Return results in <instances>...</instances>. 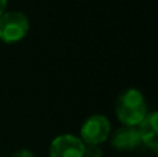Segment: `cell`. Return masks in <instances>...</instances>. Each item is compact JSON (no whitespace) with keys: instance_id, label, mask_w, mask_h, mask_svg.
Instances as JSON below:
<instances>
[{"instance_id":"3","label":"cell","mask_w":158,"mask_h":157,"mask_svg":"<svg viewBox=\"0 0 158 157\" xmlns=\"http://www.w3.org/2000/svg\"><path fill=\"white\" fill-rule=\"evenodd\" d=\"M111 135V124L106 116H90L81 127V141L85 145H100Z\"/></svg>"},{"instance_id":"9","label":"cell","mask_w":158,"mask_h":157,"mask_svg":"<svg viewBox=\"0 0 158 157\" xmlns=\"http://www.w3.org/2000/svg\"><path fill=\"white\" fill-rule=\"evenodd\" d=\"M6 7H7V0H0V15L6 11Z\"/></svg>"},{"instance_id":"1","label":"cell","mask_w":158,"mask_h":157,"mask_svg":"<svg viewBox=\"0 0 158 157\" xmlns=\"http://www.w3.org/2000/svg\"><path fill=\"white\" fill-rule=\"evenodd\" d=\"M147 113L144 96L135 88L123 91L115 102V114L123 127H137Z\"/></svg>"},{"instance_id":"6","label":"cell","mask_w":158,"mask_h":157,"mask_svg":"<svg viewBox=\"0 0 158 157\" xmlns=\"http://www.w3.org/2000/svg\"><path fill=\"white\" fill-rule=\"evenodd\" d=\"M110 143L114 149L119 152H131L140 145L139 132L136 127H122L118 128L114 134H111Z\"/></svg>"},{"instance_id":"8","label":"cell","mask_w":158,"mask_h":157,"mask_svg":"<svg viewBox=\"0 0 158 157\" xmlns=\"http://www.w3.org/2000/svg\"><path fill=\"white\" fill-rule=\"evenodd\" d=\"M11 157H35V155L29 149H18L11 155Z\"/></svg>"},{"instance_id":"5","label":"cell","mask_w":158,"mask_h":157,"mask_svg":"<svg viewBox=\"0 0 158 157\" xmlns=\"http://www.w3.org/2000/svg\"><path fill=\"white\" fill-rule=\"evenodd\" d=\"M140 143H144L153 153L158 152V114L147 113L143 121L136 127Z\"/></svg>"},{"instance_id":"2","label":"cell","mask_w":158,"mask_h":157,"mask_svg":"<svg viewBox=\"0 0 158 157\" xmlns=\"http://www.w3.org/2000/svg\"><path fill=\"white\" fill-rule=\"evenodd\" d=\"M29 32V19L21 11H4L0 15V40L17 43Z\"/></svg>"},{"instance_id":"7","label":"cell","mask_w":158,"mask_h":157,"mask_svg":"<svg viewBox=\"0 0 158 157\" xmlns=\"http://www.w3.org/2000/svg\"><path fill=\"white\" fill-rule=\"evenodd\" d=\"M83 157H103V149L100 145H85Z\"/></svg>"},{"instance_id":"4","label":"cell","mask_w":158,"mask_h":157,"mask_svg":"<svg viewBox=\"0 0 158 157\" xmlns=\"http://www.w3.org/2000/svg\"><path fill=\"white\" fill-rule=\"evenodd\" d=\"M85 143L79 136L64 134L52 141L49 146L50 157H83Z\"/></svg>"}]
</instances>
